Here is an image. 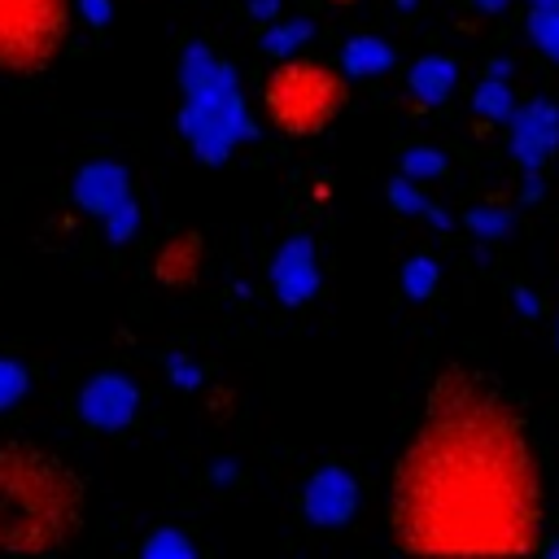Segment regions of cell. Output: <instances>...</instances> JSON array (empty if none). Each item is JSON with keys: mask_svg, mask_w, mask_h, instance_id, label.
Here are the masks:
<instances>
[{"mask_svg": "<svg viewBox=\"0 0 559 559\" xmlns=\"http://www.w3.org/2000/svg\"><path fill=\"white\" fill-rule=\"evenodd\" d=\"M79 406H83V419L92 428H127L135 406H140V393H135V384L127 376H96L83 389Z\"/></svg>", "mask_w": 559, "mask_h": 559, "instance_id": "obj_9", "label": "cell"}, {"mask_svg": "<svg viewBox=\"0 0 559 559\" xmlns=\"http://www.w3.org/2000/svg\"><path fill=\"white\" fill-rule=\"evenodd\" d=\"M266 118L284 135H319L345 105V79L323 61H280L262 83Z\"/></svg>", "mask_w": 559, "mask_h": 559, "instance_id": "obj_4", "label": "cell"}, {"mask_svg": "<svg viewBox=\"0 0 559 559\" xmlns=\"http://www.w3.org/2000/svg\"><path fill=\"white\" fill-rule=\"evenodd\" d=\"M402 288H406L411 297H428V293L437 288V262H432V258H411V262L402 266Z\"/></svg>", "mask_w": 559, "mask_h": 559, "instance_id": "obj_15", "label": "cell"}, {"mask_svg": "<svg viewBox=\"0 0 559 559\" xmlns=\"http://www.w3.org/2000/svg\"><path fill=\"white\" fill-rule=\"evenodd\" d=\"M389 197H393V205H397V210H406V214H428V210H432V205L419 197L415 179H406V175H397V179H393Z\"/></svg>", "mask_w": 559, "mask_h": 559, "instance_id": "obj_19", "label": "cell"}, {"mask_svg": "<svg viewBox=\"0 0 559 559\" xmlns=\"http://www.w3.org/2000/svg\"><path fill=\"white\" fill-rule=\"evenodd\" d=\"M87 520L83 476L48 445L0 441V555H57Z\"/></svg>", "mask_w": 559, "mask_h": 559, "instance_id": "obj_2", "label": "cell"}, {"mask_svg": "<svg viewBox=\"0 0 559 559\" xmlns=\"http://www.w3.org/2000/svg\"><path fill=\"white\" fill-rule=\"evenodd\" d=\"M336 4H354V0H336Z\"/></svg>", "mask_w": 559, "mask_h": 559, "instance_id": "obj_23", "label": "cell"}, {"mask_svg": "<svg viewBox=\"0 0 559 559\" xmlns=\"http://www.w3.org/2000/svg\"><path fill=\"white\" fill-rule=\"evenodd\" d=\"M271 288L288 306H301L306 297H314V288H319V262H314V245L306 236H293V240L280 245V253L271 262Z\"/></svg>", "mask_w": 559, "mask_h": 559, "instance_id": "obj_8", "label": "cell"}, {"mask_svg": "<svg viewBox=\"0 0 559 559\" xmlns=\"http://www.w3.org/2000/svg\"><path fill=\"white\" fill-rule=\"evenodd\" d=\"M306 35H310V22H280V26H271V35H266L262 44H266V52H280V57H284V52H293Z\"/></svg>", "mask_w": 559, "mask_h": 559, "instance_id": "obj_17", "label": "cell"}, {"mask_svg": "<svg viewBox=\"0 0 559 559\" xmlns=\"http://www.w3.org/2000/svg\"><path fill=\"white\" fill-rule=\"evenodd\" d=\"M559 148V109L550 100H528L524 109H511V157L524 170H537Z\"/></svg>", "mask_w": 559, "mask_h": 559, "instance_id": "obj_7", "label": "cell"}, {"mask_svg": "<svg viewBox=\"0 0 559 559\" xmlns=\"http://www.w3.org/2000/svg\"><path fill=\"white\" fill-rule=\"evenodd\" d=\"M467 223H472L476 236H498V231H507V214H502V210H489V205H476V210L467 214Z\"/></svg>", "mask_w": 559, "mask_h": 559, "instance_id": "obj_20", "label": "cell"}, {"mask_svg": "<svg viewBox=\"0 0 559 559\" xmlns=\"http://www.w3.org/2000/svg\"><path fill=\"white\" fill-rule=\"evenodd\" d=\"M528 35H533V44H537L546 57L559 61V13H555V9H533Z\"/></svg>", "mask_w": 559, "mask_h": 559, "instance_id": "obj_14", "label": "cell"}, {"mask_svg": "<svg viewBox=\"0 0 559 559\" xmlns=\"http://www.w3.org/2000/svg\"><path fill=\"white\" fill-rule=\"evenodd\" d=\"M341 61H345V70H349V74L367 79V74H384V70L393 66V52H389V44H384V39H376V35H358V39H349V44H345Z\"/></svg>", "mask_w": 559, "mask_h": 559, "instance_id": "obj_12", "label": "cell"}, {"mask_svg": "<svg viewBox=\"0 0 559 559\" xmlns=\"http://www.w3.org/2000/svg\"><path fill=\"white\" fill-rule=\"evenodd\" d=\"M476 4L489 9V13H502V9H507V0H476Z\"/></svg>", "mask_w": 559, "mask_h": 559, "instance_id": "obj_22", "label": "cell"}, {"mask_svg": "<svg viewBox=\"0 0 559 559\" xmlns=\"http://www.w3.org/2000/svg\"><path fill=\"white\" fill-rule=\"evenodd\" d=\"M275 9H280V0H253V13H258V17H271Z\"/></svg>", "mask_w": 559, "mask_h": 559, "instance_id": "obj_21", "label": "cell"}, {"mask_svg": "<svg viewBox=\"0 0 559 559\" xmlns=\"http://www.w3.org/2000/svg\"><path fill=\"white\" fill-rule=\"evenodd\" d=\"M454 83H459V66H454L450 57H441V52L419 57V61L411 66V92H415L424 105H441Z\"/></svg>", "mask_w": 559, "mask_h": 559, "instance_id": "obj_11", "label": "cell"}, {"mask_svg": "<svg viewBox=\"0 0 559 559\" xmlns=\"http://www.w3.org/2000/svg\"><path fill=\"white\" fill-rule=\"evenodd\" d=\"M472 105H476V114H485V118H511V92H507V83L493 74V79H485L480 87H476V96H472Z\"/></svg>", "mask_w": 559, "mask_h": 559, "instance_id": "obj_13", "label": "cell"}, {"mask_svg": "<svg viewBox=\"0 0 559 559\" xmlns=\"http://www.w3.org/2000/svg\"><path fill=\"white\" fill-rule=\"evenodd\" d=\"M445 170V162H441V153H432V148H411L406 157H402V175L406 179H437Z\"/></svg>", "mask_w": 559, "mask_h": 559, "instance_id": "obj_16", "label": "cell"}, {"mask_svg": "<svg viewBox=\"0 0 559 559\" xmlns=\"http://www.w3.org/2000/svg\"><path fill=\"white\" fill-rule=\"evenodd\" d=\"M393 542L411 555L542 546V467L524 411L476 367H441L393 472Z\"/></svg>", "mask_w": 559, "mask_h": 559, "instance_id": "obj_1", "label": "cell"}, {"mask_svg": "<svg viewBox=\"0 0 559 559\" xmlns=\"http://www.w3.org/2000/svg\"><path fill=\"white\" fill-rule=\"evenodd\" d=\"M144 555H157V559H162V555H175V559H192L197 550H192V542H188V537H179V533L162 528L157 537H148V542H144Z\"/></svg>", "mask_w": 559, "mask_h": 559, "instance_id": "obj_18", "label": "cell"}, {"mask_svg": "<svg viewBox=\"0 0 559 559\" xmlns=\"http://www.w3.org/2000/svg\"><path fill=\"white\" fill-rule=\"evenodd\" d=\"M70 0H0V70L44 74L70 39Z\"/></svg>", "mask_w": 559, "mask_h": 559, "instance_id": "obj_5", "label": "cell"}, {"mask_svg": "<svg viewBox=\"0 0 559 559\" xmlns=\"http://www.w3.org/2000/svg\"><path fill=\"white\" fill-rule=\"evenodd\" d=\"M301 511L319 528H341L358 511V480H354V472H345L341 463L319 467L306 480V489H301Z\"/></svg>", "mask_w": 559, "mask_h": 559, "instance_id": "obj_6", "label": "cell"}, {"mask_svg": "<svg viewBox=\"0 0 559 559\" xmlns=\"http://www.w3.org/2000/svg\"><path fill=\"white\" fill-rule=\"evenodd\" d=\"M183 135L192 140V148L205 162H223L231 153V144H240L249 135V118L245 105L236 96V79L231 70L210 52V48H188L183 57Z\"/></svg>", "mask_w": 559, "mask_h": 559, "instance_id": "obj_3", "label": "cell"}, {"mask_svg": "<svg viewBox=\"0 0 559 559\" xmlns=\"http://www.w3.org/2000/svg\"><path fill=\"white\" fill-rule=\"evenodd\" d=\"M205 262V245L197 231H170L153 253V280L162 288H192Z\"/></svg>", "mask_w": 559, "mask_h": 559, "instance_id": "obj_10", "label": "cell"}]
</instances>
